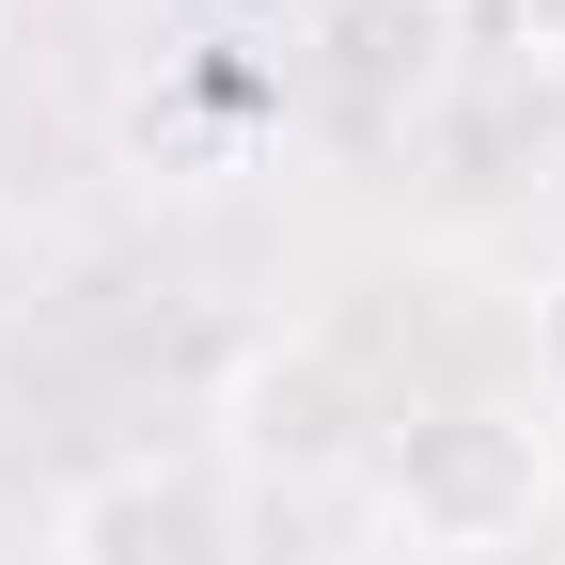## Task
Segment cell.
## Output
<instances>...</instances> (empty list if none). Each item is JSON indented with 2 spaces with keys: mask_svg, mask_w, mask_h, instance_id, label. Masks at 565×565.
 <instances>
[{
  "mask_svg": "<svg viewBox=\"0 0 565 565\" xmlns=\"http://www.w3.org/2000/svg\"><path fill=\"white\" fill-rule=\"evenodd\" d=\"M550 503H565V424L534 393H440V408L377 424V456H362V534L393 565H487Z\"/></svg>",
  "mask_w": 565,
  "mask_h": 565,
  "instance_id": "1",
  "label": "cell"
},
{
  "mask_svg": "<svg viewBox=\"0 0 565 565\" xmlns=\"http://www.w3.org/2000/svg\"><path fill=\"white\" fill-rule=\"evenodd\" d=\"M204 456H221V487L252 503H315V487H362L377 456V408L362 377H345V345L330 330H252L221 377H204Z\"/></svg>",
  "mask_w": 565,
  "mask_h": 565,
  "instance_id": "2",
  "label": "cell"
},
{
  "mask_svg": "<svg viewBox=\"0 0 565 565\" xmlns=\"http://www.w3.org/2000/svg\"><path fill=\"white\" fill-rule=\"evenodd\" d=\"M47 565H252V503L221 487V456H95L47 503Z\"/></svg>",
  "mask_w": 565,
  "mask_h": 565,
  "instance_id": "3",
  "label": "cell"
},
{
  "mask_svg": "<svg viewBox=\"0 0 565 565\" xmlns=\"http://www.w3.org/2000/svg\"><path fill=\"white\" fill-rule=\"evenodd\" d=\"M519 362H534V408L565 424V267H534V299H519Z\"/></svg>",
  "mask_w": 565,
  "mask_h": 565,
  "instance_id": "4",
  "label": "cell"
},
{
  "mask_svg": "<svg viewBox=\"0 0 565 565\" xmlns=\"http://www.w3.org/2000/svg\"><path fill=\"white\" fill-rule=\"evenodd\" d=\"M503 47H534V63H565V0H503Z\"/></svg>",
  "mask_w": 565,
  "mask_h": 565,
  "instance_id": "5",
  "label": "cell"
},
{
  "mask_svg": "<svg viewBox=\"0 0 565 565\" xmlns=\"http://www.w3.org/2000/svg\"><path fill=\"white\" fill-rule=\"evenodd\" d=\"M534 267H565V158L534 173Z\"/></svg>",
  "mask_w": 565,
  "mask_h": 565,
  "instance_id": "6",
  "label": "cell"
}]
</instances>
